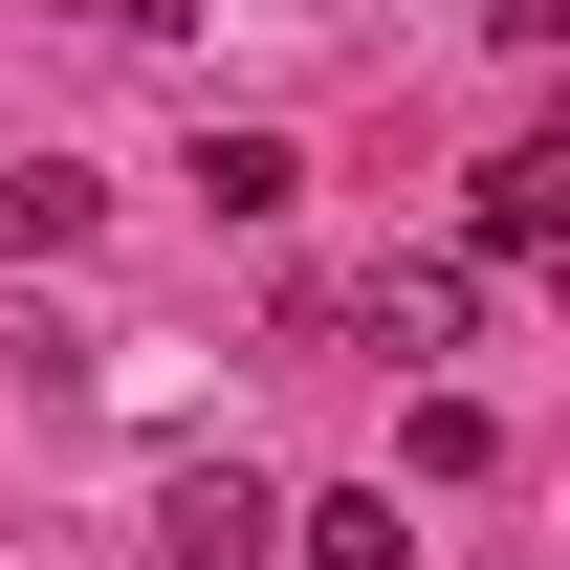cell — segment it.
Listing matches in <instances>:
<instances>
[{
  "label": "cell",
  "mask_w": 570,
  "mask_h": 570,
  "mask_svg": "<svg viewBox=\"0 0 570 570\" xmlns=\"http://www.w3.org/2000/svg\"><path fill=\"white\" fill-rule=\"evenodd\" d=\"M132 527H154L176 570H264V549H285V483L198 439V461H154V504H132Z\"/></svg>",
  "instance_id": "obj_2"
},
{
  "label": "cell",
  "mask_w": 570,
  "mask_h": 570,
  "mask_svg": "<svg viewBox=\"0 0 570 570\" xmlns=\"http://www.w3.org/2000/svg\"><path fill=\"white\" fill-rule=\"evenodd\" d=\"M330 330H352V352H483V264H461V242H417V264H352L330 285Z\"/></svg>",
  "instance_id": "obj_1"
},
{
  "label": "cell",
  "mask_w": 570,
  "mask_h": 570,
  "mask_svg": "<svg viewBox=\"0 0 570 570\" xmlns=\"http://www.w3.org/2000/svg\"><path fill=\"white\" fill-rule=\"evenodd\" d=\"M88 219H110V176L22 154V176H0V264H88Z\"/></svg>",
  "instance_id": "obj_4"
},
{
  "label": "cell",
  "mask_w": 570,
  "mask_h": 570,
  "mask_svg": "<svg viewBox=\"0 0 570 570\" xmlns=\"http://www.w3.org/2000/svg\"><path fill=\"white\" fill-rule=\"evenodd\" d=\"M176 176H198V198H219V219H242V242H264V219H285V198H307V154H285V132H198V154H176Z\"/></svg>",
  "instance_id": "obj_6"
},
{
  "label": "cell",
  "mask_w": 570,
  "mask_h": 570,
  "mask_svg": "<svg viewBox=\"0 0 570 570\" xmlns=\"http://www.w3.org/2000/svg\"><path fill=\"white\" fill-rule=\"evenodd\" d=\"M285 549L307 570H417V527H395V483H330V504H285Z\"/></svg>",
  "instance_id": "obj_5"
},
{
  "label": "cell",
  "mask_w": 570,
  "mask_h": 570,
  "mask_svg": "<svg viewBox=\"0 0 570 570\" xmlns=\"http://www.w3.org/2000/svg\"><path fill=\"white\" fill-rule=\"evenodd\" d=\"M88 22H110V45H176V22H198V0H88Z\"/></svg>",
  "instance_id": "obj_7"
},
{
  "label": "cell",
  "mask_w": 570,
  "mask_h": 570,
  "mask_svg": "<svg viewBox=\"0 0 570 570\" xmlns=\"http://www.w3.org/2000/svg\"><path fill=\"white\" fill-rule=\"evenodd\" d=\"M549 242H570V154H549V132H504L483 176H461V264H549Z\"/></svg>",
  "instance_id": "obj_3"
}]
</instances>
